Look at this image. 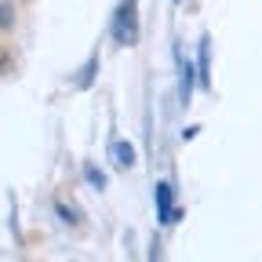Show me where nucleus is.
Returning a JSON list of instances; mask_svg holds the SVG:
<instances>
[{
	"mask_svg": "<svg viewBox=\"0 0 262 262\" xmlns=\"http://www.w3.org/2000/svg\"><path fill=\"white\" fill-rule=\"evenodd\" d=\"M139 33V0H120L110 15V40L117 48H135Z\"/></svg>",
	"mask_w": 262,
	"mask_h": 262,
	"instance_id": "f257e3e1",
	"label": "nucleus"
},
{
	"mask_svg": "<svg viewBox=\"0 0 262 262\" xmlns=\"http://www.w3.org/2000/svg\"><path fill=\"white\" fill-rule=\"evenodd\" d=\"M179 215L182 211L175 208V189L168 182H157V219H160V226H171Z\"/></svg>",
	"mask_w": 262,
	"mask_h": 262,
	"instance_id": "f03ea898",
	"label": "nucleus"
},
{
	"mask_svg": "<svg viewBox=\"0 0 262 262\" xmlns=\"http://www.w3.org/2000/svg\"><path fill=\"white\" fill-rule=\"evenodd\" d=\"M196 80H201L204 91H211V37L204 33L201 48H196Z\"/></svg>",
	"mask_w": 262,
	"mask_h": 262,
	"instance_id": "7ed1b4c3",
	"label": "nucleus"
},
{
	"mask_svg": "<svg viewBox=\"0 0 262 262\" xmlns=\"http://www.w3.org/2000/svg\"><path fill=\"white\" fill-rule=\"evenodd\" d=\"M110 149H113V160H117V168H120V171H127L131 164H135V146H131V142L117 139V142H113Z\"/></svg>",
	"mask_w": 262,
	"mask_h": 262,
	"instance_id": "20e7f679",
	"label": "nucleus"
},
{
	"mask_svg": "<svg viewBox=\"0 0 262 262\" xmlns=\"http://www.w3.org/2000/svg\"><path fill=\"white\" fill-rule=\"evenodd\" d=\"M95 73H98V55H91V58L84 62V70L77 73V88H80V91H88V88L95 84Z\"/></svg>",
	"mask_w": 262,
	"mask_h": 262,
	"instance_id": "39448f33",
	"label": "nucleus"
},
{
	"mask_svg": "<svg viewBox=\"0 0 262 262\" xmlns=\"http://www.w3.org/2000/svg\"><path fill=\"white\" fill-rule=\"evenodd\" d=\"M55 211L62 215V222H66V226H80V211H77V208H70L66 201H55Z\"/></svg>",
	"mask_w": 262,
	"mask_h": 262,
	"instance_id": "423d86ee",
	"label": "nucleus"
},
{
	"mask_svg": "<svg viewBox=\"0 0 262 262\" xmlns=\"http://www.w3.org/2000/svg\"><path fill=\"white\" fill-rule=\"evenodd\" d=\"M84 175H88V182L95 186V189H106V175L95 168V164H84Z\"/></svg>",
	"mask_w": 262,
	"mask_h": 262,
	"instance_id": "0eeeda50",
	"label": "nucleus"
},
{
	"mask_svg": "<svg viewBox=\"0 0 262 262\" xmlns=\"http://www.w3.org/2000/svg\"><path fill=\"white\" fill-rule=\"evenodd\" d=\"M193 66H182V102H189V95H193Z\"/></svg>",
	"mask_w": 262,
	"mask_h": 262,
	"instance_id": "6e6552de",
	"label": "nucleus"
},
{
	"mask_svg": "<svg viewBox=\"0 0 262 262\" xmlns=\"http://www.w3.org/2000/svg\"><path fill=\"white\" fill-rule=\"evenodd\" d=\"M149 262H160V241L149 244Z\"/></svg>",
	"mask_w": 262,
	"mask_h": 262,
	"instance_id": "1a4fd4ad",
	"label": "nucleus"
},
{
	"mask_svg": "<svg viewBox=\"0 0 262 262\" xmlns=\"http://www.w3.org/2000/svg\"><path fill=\"white\" fill-rule=\"evenodd\" d=\"M171 4H182V0H171Z\"/></svg>",
	"mask_w": 262,
	"mask_h": 262,
	"instance_id": "9d476101",
	"label": "nucleus"
}]
</instances>
